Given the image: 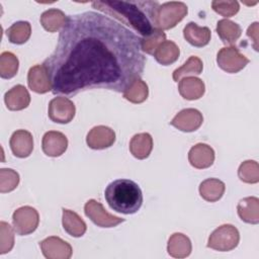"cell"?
Wrapping results in <instances>:
<instances>
[{"mask_svg":"<svg viewBox=\"0 0 259 259\" xmlns=\"http://www.w3.org/2000/svg\"><path fill=\"white\" fill-rule=\"evenodd\" d=\"M141 42L140 35L105 14L69 15L55 51L42 63L52 92L72 96L101 88L123 93L144 73Z\"/></svg>","mask_w":259,"mask_h":259,"instance_id":"1","label":"cell"},{"mask_svg":"<svg viewBox=\"0 0 259 259\" xmlns=\"http://www.w3.org/2000/svg\"><path fill=\"white\" fill-rule=\"evenodd\" d=\"M91 5L132 27L142 37L150 35L157 28L156 17L160 6L157 1H93Z\"/></svg>","mask_w":259,"mask_h":259,"instance_id":"2","label":"cell"},{"mask_svg":"<svg viewBox=\"0 0 259 259\" xmlns=\"http://www.w3.org/2000/svg\"><path fill=\"white\" fill-rule=\"evenodd\" d=\"M104 197L111 209L124 214L136 213L143 204V193L138 183L124 178L110 182L104 190Z\"/></svg>","mask_w":259,"mask_h":259,"instance_id":"3","label":"cell"},{"mask_svg":"<svg viewBox=\"0 0 259 259\" xmlns=\"http://www.w3.org/2000/svg\"><path fill=\"white\" fill-rule=\"evenodd\" d=\"M188 12L187 5L183 2H165L159 6L156 17V25L158 29L165 30L176 26Z\"/></svg>","mask_w":259,"mask_h":259,"instance_id":"4","label":"cell"},{"mask_svg":"<svg viewBox=\"0 0 259 259\" xmlns=\"http://www.w3.org/2000/svg\"><path fill=\"white\" fill-rule=\"evenodd\" d=\"M240 241L238 229L230 224L217 228L209 236L207 247L217 251L227 252L235 249Z\"/></svg>","mask_w":259,"mask_h":259,"instance_id":"5","label":"cell"},{"mask_svg":"<svg viewBox=\"0 0 259 259\" xmlns=\"http://www.w3.org/2000/svg\"><path fill=\"white\" fill-rule=\"evenodd\" d=\"M39 215L35 208L25 205L17 208L12 214V224L15 233L26 236L33 233L38 227Z\"/></svg>","mask_w":259,"mask_h":259,"instance_id":"6","label":"cell"},{"mask_svg":"<svg viewBox=\"0 0 259 259\" xmlns=\"http://www.w3.org/2000/svg\"><path fill=\"white\" fill-rule=\"evenodd\" d=\"M249 59L245 57L236 47H225L217 55L219 67L227 73H238L249 64Z\"/></svg>","mask_w":259,"mask_h":259,"instance_id":"7","label":"cell"},{"mask_svg":"<svg viewBox=\"0 0 259 259\" xmlns=\"http://www.w3.org/2000/svg\"><path fill=\"white\" fill-rule=\"evenodd\" d=\"M84 211L96 226L100 228H113L125 220L107 212L103 205L95 199H89L84 205Z\"/></svg>","mask_w":259,"mask_h":259,"instance_id":"8","label":"cell"},{"mask_svg":"<svg viewBox=\"0 0 259 259\" xmlns=\"http://www.w3.org/2000/svg\"><path fill=\"white\" fill-rule=\"evenodd\" d=\"M75 112V104L67 97H55L49 103L48 114L54 122L69 123L74 118Z\"/></svg>","mask_w":259,"mask_h":259,"instance_id":"9","label":"cell"},{"mask_svg":"<svg viewBox=\"0 0 259 259\" xmlns=\"http://www.w3.org/2000/svg\"><path fill=\"white\" fill-rule=\"evenodd\" d=\"M44 256L48 259H69L73 250L69 243L59 237H48L39 243Z\"/></svg>","mask_w":259,"mask_h":259,"instance_id":"10","label":"cell"},{"mask_svg":"<svg viewBox=\"0 0 259 259\" xmlns=\"http://www.w3.org/2000/svg\"><path fill=\"white\" fill-rule=\"evenodd\" d=\"M202 122L203 116L199 110L195 108H185L173 117L170 124L181 132L190 133L198 130Z\"/></svg>","mask_w":259,"mask_h":259,"instance_id":"11","label":"cell"},{"mask_svg":"<svg viewBox=\"0 0 259 259\" xmlns=\"http://www.w3.org/2000/svg\"><path fill=\"white\" fill-rule=\"evenodd\" d=\"M115 142V133L105 125H97L89 131L86 143L93 150H103L111 147Z\"/></svg>","mask_w":259,"mask_h":259,"instance_id":"12","label":"cell"},{"mask_svg":"<svg viewBox=\"0 0 259 259\" xmlns=\"http://www.w3.org/2000/svg\"><path fill=\"white\" fill-rule=\"evenodd\" d=\"M42 152L49 157H60L68 148V139L61 133L56 131L47 132L41 141Z\"/></svg>","mask_w":259,"mask_h":259,"instance_id":"13","label":"cell"},{"mask_svg":"<svg viewBox=\"0 0 259 259\" xmlns=\"http://www.w3.org/2000/svg\"><path fill=\"white\" fill-rule=\"evenodd\" d=\"M28 87L35 93L44 94L52 90V83L46 67L41 65L32 66L27 74Z\"/></svg>","mask_w":259,"mask_h":259,"instance_id":"14","label":"cell"},{"mask_svg":"<svg viewBox=\"0 0 259 259\" xmlns=\"http://www.w3.org/2000/svg\"><path fill=\"white\" fill-rule=\"evenodd\" d=\"M188 161L196 169L210 167L214 161V151L206 144H196L188 152Z\"/></svg>","mask_w":259,"mask_h":259,"instance_id":"15","label":"cell"},{"mask_svg":"<svg viewBox=\"0 0 259 259\" xmlns=\"http://www.w3.org/2000/svg\"><path fill=\"white\" fill-rule=\"evenodd\" d=\"M9 145L15 157L26 158L33 150L32 135L25 130H18L12 134Z\"/></svg>","mask_w":259,"mask_h":259,"instance_id":"16","label":"cell"},{"mask_svg":"<svg viewBox=\"0 0 259 259\" xmlns=\"http://www.w3.org/2000/svg\"><path fill=\"white\" fill-rule=\"evenodd\" d=\"M4 102L9 110H22L29 105L30 95L23 85L18 84L5 93Z\"/></svg>","mask_w":259,"mask_h":259,"instance_id":"17","label":"cell"},{"mask_svg":"<svg viewBox=\"0 0 259 259\" xmlns=\"http://www.w3.org/2000/svg\"><path fill=\"white\" fill-rule=\"evenodd\" d=\"M178 91L184 99L196 100L202 97L204 94L205 86L201 79L194 76H189L184 77L179 81Z\"/></svg>","mask_w":259,"mask_h":259,"instance_id":"18","label":"cell"},{"mask_svg":"<svg viewBox=\"0 0 259 259\" xmlns=\"http://www.w3.org/2000/svg\"><path fill=\"white\" fill-rule=\"evenodd\" d=\"M183 36L187 42L196 48L206 46L210 40V30L206 26H198L195 22H189L183 29Z\"/></svg>","mask_w":259,"mask_h":259,"instance_id":"19","label":"cell"},{"mask_svg":"<svg viewBox=\"0 0 259 259\" xmlns=\"http://www.w3.org/2000/svg\"><path fill=\"white\" fill-rule=\"evenodd\" d=\"M240 219L252 225L259 223V199L255 196H249L241 199L237 205Z\"/></svg>","mask_w":259,"mask_h":259,"instance_id":"20","label":"cell"},{"mask_svg":"<svg viewBox=\"0 0 259 259\" xmlns=\"http://www.w3.org/2000/svg\"><path fill=\"white\" fill-rule=\"evenodd\" d=\"M192 250L191 241L181 233H174L168 240V254L174 258H185L190 255Z\"/></svg>","mask_w":259,"mask_h":259,"instance_id":"21","label":"cell"},{"mask_svg":"<svg viewBox=\"0 0 259 259\" xmlns=\"http://www.w3.org/2000/svg\"><path fill=\"white\" fill-rule=\"evenodd\" d=\"M63 217H62V224L65 232L72 237L79 238L82 237L86 230L87 226L85 222L73 210L63 208Z\"/></svg>","mask_w":259,"mask_h":259,"instance_id":"22","label":"cell"},{"mask_svg":"<svg viewBox=\"0 0 259 259\" xmlns=\"http://www.w3.org/2000/svg\"><path fill=\"white\" fill-rule=\"evenodd\" d=\"M153 149V138L148 133L135 135L130 142V151L132 155L140 160L148 158Z\"/></svg>","mask_w":259,"mask_h":259,"instance_id":"23","label":"cell"},{"mask_svg":"<svg viewBox=\"0 0 259 259\" xmlns=\"http://www.w3.org/2000/svg\"><path fill=\"white\" fill-rule=\"evenodd\" d=\"M225 183L217 178L205 179L199 185L200 196L208 202H214L221 199L225 193Z\"/></svg>","mask_w":259,"mask_h":259,"instance_id":"24","label":"cell"},{"mask_svg":"<svg viewBox=\"0 0 259 259\" xmlns=\"http://www.w3.org/2000/svg\"><path fill=\"white\" fill-rule=\"evenodd\" d=\"M217 32L225 45H234L242 34L241 26L227 18L221 19L217 24Z\"/></svg>","mask_w":259,"mask_h":259,"instance_id":"25","label":"cell"},{"mask_svg":"<svg viewBox=\"0 0 259 259\" xmlns=\"http://www.w3.org/2000/svg\"><path fill=\"white\" fill-rule=\"evenodd\" d=\"M40 24L49 32H56L66 24L67 17L65 13L57 8H51L41 13Z\"/></svg>","mask_w":259,"mask_h":259,"instance_id":"26","label":"cell"},{"mask_svg":"<svg viewBox=\"0 0 259 259\" xmlns=\"http://www.w3.org/2000/svg\"><path fill=\"white\" fill-rule=\"evenodd\" d=\"M180 50L172 40L163 41L153 54L156 61L163 66H168L175 63L178 60Z\"/></svg>","mask_w":259,"mask_h":259,"instance_id":"27","label":"cell"},{"mask_svg":"<svg viewBox=\"0 0 259 259\" xmlns=\"http://www.w3.org/2000/svg\"><path fill=\"white\" fill-rule=\"evenodd\" d=\"M202 70H203L202 61L196 56H191L181 67L174 70L172 77L175 82H178L184 77L200 75L202 73Z\"/></svg>","mask_w":259,"mask_h":259,"instance_id":"28","label":"cell"},{"mask_svg":"<svg viewBox=\"0 0 259 259\" xmlns=\"http://www.w3.org/2000/svg\"><path fill=\"white\" fill-rule=\"evenodd\" d=\"M31 34V25L27 21H17L6 30V35L10 42L22 45L26 42Z\"/></svg>","mask_w":259,"mask_h":259,"instance_id":"29","label":"cell"},{"mask_svg":"<svg viewBox=\"0 0 259 259\" xmlns=\"http://www.w3.org/2000/svg\"><path fill=\"white\" fill-rule=\"evenodd\" d=\"M148 85L142 78H137L133 81L123 92V97L132 103H142L148 98Z\"/></svg>","mask_w":259,"mask_h":259,"instance_id":"30","label":"cell"},{"mask_svg":"<svg viewBox=\"0 0 259 259\" xmlns=\"http://www.w3.org/2000/svg\"><path fill=\"white\" fill-rule=\"evenodd\" d=\"M19 62L17 57L10 52H3L0 56V76L10 79L17 74Z\"/></svg>","mask_w":259,"mask_h":259,"instance_id":"31","label":"cell"},{"mask_svg":"<svg viewBox=\"0 0 259 259\" xmlns=\"http://www.w3.org/2000/svg\"><path fill=\"white\" fill-rule=\"evenodd\" d=\"M238 176L245 183L254 184L259 182V165L254 160L243 162L238 169Z\"/></svg>","mask_w":259,"mask_h":259,"instance_id":"32","label":"cell"},{"mask_svg":"<svg viewBox=\"0 0 259 259\" xmlns=\"http://www.w3.org/2000/svg\"><path fill=\"white\" fill-rule=\"evenodd\" d=\"M165 40H166L165 32L161 29L156 28L150 35L142 37V42H141L142 51L146 54L153 55L156 49Z\"/></svg>","mask_w":259,"mask_h":259,"instance_id":"33","label":"cell"},{"mask_svg":"<svg viewBox=\"0 0 259 259\" xmlns=\"http://www.w3.org/2000/svg\"><path fill=\"white\" fill-rule=\"evenodd\" d=\"M19 183V174L13 169H0V192L6 193L14 190Z\"/></svg>","mask_w":259,"mask_h":259,"instance_id":"34","label":"cell"},{"mask_svg":"<svg viewBox=\"0 0 259 259\" xmlns=\"http://www.w3.org/2000/svg\"><path fill=\"white\" fill-rule=\"evenodd\" d=\"M14 229L6 222H0V254H5L14 246Z\"/></svg>","mask_w":259,"mask_h":259,"instance_id":"35","label":"cell"},{"mask_svg":"<svg viewBox=\"0 0 259 259\" xmlns=\"http://www.w3.org/2000/svg\"><path fill=\"white\" fill-rule=\"evenodd\" d=\"M212 9L224 17H232L236 13H238L240 9V5L238 1H223V0H214L211 2Z\"/></svg>","mask_w":259,"mask_h":259,"instance_id":"36","label":"cell"},{"mask_svg":"<svg viewBox=\"0 0 259 259\" xmlns=\"http://www.w3.org/2000/svg\"><path fill=\"white\" fill-rule=\"evenodd\" d=\"M258 22H254L247 29V35L253 40L255 51H258Z\"/></svg>","mask_w":259,"mask_h":259,"instance_id":"37","label":"cell"}]
</instances>
